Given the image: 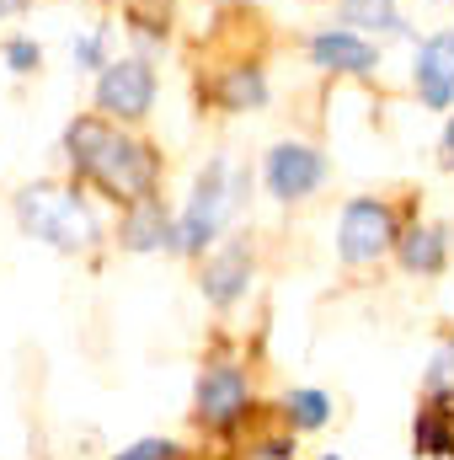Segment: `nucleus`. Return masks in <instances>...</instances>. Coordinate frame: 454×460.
Listing matches in <instances>:
<instances>
[{
  "label": "nucleus",
  "mask_w": 454,
  "mask_h": 460,
  "mask_svg": "<svg viewBox=\"0 0 454 460\" xmlns=\"http://www.w3.org/2000/svg\"><path fill=\"white\" fill-rule=\"evenodd\" d=\"M417 450L423 456H454V434L439 412H423L417 418Z\"/></svg>",
  "instance_id": "nucleus-16"
},
{
  "label": "nucleus",
  "mask_w": 454,
  "mask_h": 460,
  "mask_svg": "<svg viewBox=\"0 0 454 460\" xmlns=\"http://www.w3.org/2000/svg\"><path fill=\"white\" fill-rule=\"evenodd\" d=\"M310 54H316V65L321 70H342V75H369L374 70V43L369 38H358V32H347V27H332V32H321L316 43H310Z\"/></svg>",
  "instance_id": "nucleus-9"
},
{
  "label": "nucleus",
  "mask_w": 454,
  "mask_h": 460,
  "mask_svg": "<svg viewBox=\"0 0 454 460\" xmlns=\"http://www.w3.org/2000/svg\"><path fill=\"white\" fill-rule=\"evenodd\" d=\"M262 97H267V86H262V75H257V70H235L225 86H220V102L235 108V113H240V108H257Z\"/></svg>",
  "instance_id": "nucleus-14"
},
{
  "label": "nucleus",
  "mask_w": 454,
  "mask_h": 460,
  "mask_svg": "<svg viewBox=\"0 0 454 460\" xmlns=\"http://www.w3.org/2000/svg\"><path fill=\"white\" fill-rule=\"evenodd\" d=\"M417 92H423L428 108L454 102V32H433L417 49Z\"/></svg>",
  "instance_id": "nucleus-8"
},
{
  "label": "nucleus",
  "mask_w": 454,
  "mask_h": 460,
  "mask_svg": "<svg viewBox=\"0 0 454 460\" xmlns=\"http://www.w3.org/2000/svg\"><path fill=\"white\" fill-rule=\"evenodd\" d=\"M5 59H11V70H22V75H27V70H38V59H43V54H38V43L16 38V43L5 49Z\"/></svg>",
  "instance_id": "nucleus-19"
},
{
  "label": "nucleus",
  "mask_w": 454,
  "mask_h": 460,
  "mask_svg": "<svg viewBox=\"0 0 454 460\" xmlns=\"http://www.w3.org/2000/svg\"><path fill=\"white\" fill-rule=\"evenodd\" d=\"M155 102V75L150 65L139 59H118V65H102V81H97V108L113 118H144Z\"/></svg>",
  "instance_id": "nucleus-5"
},
{
  "label": "nucleus",
  "mask_w": 454,
  "mask_h": 460,
  "mask_svg": "<svg viewBox=\"0 0 454 460\" xmlns=\"http://www.w3.org/2000/svg\"><path fill=\"white\" fill-rule=\"evenodd\" d=\"M75 65H86V70H102V32H86V38H75Z\"/></svg>",
  "instance_id": "nucleus-18"
},
{
  "label": "nucleus",
  "mask_w": 454,
  "mask_h": 460,
  "mask_svg": "<svg viewBox=\"0 0 454 460\" xmlns=\"http://www.w3.org/2000/svg\"><path fill=\"white\" fill-rule=\"evenodd\" d=\"M171 241V220L155 199H134V209L123 215V246L128 252H155Z\"/></svg>",
  "instance_id": "nucleus-11"
},
{
  "label": "nucleus",
  "mask_w": 454,
  "mask_h": 460,
  "mask_svg": "<svg viewBox=\"0 0 454 460\" xmlns=\"http://www.w3.org/2000/svg\"><path fill=\"white\" fill-rule=\"evenodd\" d=\"M225 209H235V188H225V161H214V166L198 177L182 226H171V246H177V252H204V246L220 235Z\"/></svg>",
  "instance_id": "nucleus-3"
},
{
  "label": "nucleus",
  "mask_w": 454,
  "mask_h": 460,
  "mask_svg": "<svg viewBox=\"0 0 454 460\" xmlns=\"http://www.w3.org/2000/svg\"><path fill=\"white\" fill-rule=\"evenodd\" d=\"M16 220H22L27 235L48 241L59 252H92L97 246V215L70 188H48V182L43 188H27L16 199Z\"/></svg>",
  "instance_id": "nucleus-2"
},
{
  "label": "nucleus",
  "mask_w": 454,
  "mask_h": 460,
  "mask_svg": "<svg viewBox=\"0 0 454 460\" xmlns=\"http://www.w3.org/2000/svg\"><path fill=\"white\" fill-rule=\"evenodd\" d=\"M433 385H454V343L433 358Z\"/></svg>",
  "instance_id": "nucleus-20"
},
{
  "label": "nucleus",
  "mask_w": 454,
  "mask_h": 460,
  "mask_svg": "<svg viewBox=\"0 0 454 460\" xmlns=\"http://www.w3.org/2000/svg\"><path fill=\"white\" fill-rule=\"evenodd\" d=\"M65 155H70V166H75L81 177L102 182L113 199H144L150 182H155V161H150V150L134 145V139H123L118 128L97 123V118L70 123V134H65Z\"/></svg>",
  "instance_id": "nucleus-1"
},
{
  "label": "nucleus",
  "mask_w": 454,
  "mask_h": 460,
  "mask_svg": "<svg viewBox=\"0 0 454 460\" xmlns=\"http://www.w3.org/2000/svg\"><path fill=\"white\" fill-rule=\"evenodd\" d=\"M444 166H454V118H450V128H444Z\"/></svg>",
  "instance_id": "nucleus-21"
},
{
  "label": "nucleus",
  "mask_w": 454,
  "mask_h": 460,
  "mask_svg": "<svg viewBox=\"0 0 454 460\" xmlns=\"http://www.w3.org/2000/svg\"><path fill=\"white\" fill-rule=\"evenodd\" d=\"M289 418H294V429H321L332 418V402L321 391H294L289 396Z\"/></svg>",
  "instance_id": "nucleus-15"
},
{
  "label": "nucleus",
  "mask_w": 454,
  "mask_h": 460,
  "mask_svg": "<svg viewBox=\"0 0 454 460\" xmlns=\"http://www.w3.org/2000/svg\"><path fill=\"white\" fill-rule=\"evenodd\" d=\"M401 262H406L412 273H439V268H444V230L417 226L406 241H401Z\"/></svg>",
  "instance_id": "nucleus-12"
},
{
  "label": "nucleus",
  "mask_w": 454,
  "mask_h": 460,
  "mask_svg": "<svg viewBox=\"0 0 454 460\" xmlns=\"http://www.w3.org/2000/svg\"><path fill=\"white\" fill-rule=\"evenodd\" d=\"M327 460H337V456H327Z\"/></svg>",
  "instance_id": "nucleus-23"
},
{
  "label": "nucleus",
  "mask_w": 454,
  "mask_h": 460,
  "mask_svg": "<svg viewBox=\"0 0 454 460\" xmlns=\"http://www.w3.org/2000/svg\"><path fill=\"white\" fill-rule=\"evenodd\" d=\"M342 22L347 27H369V32H401L396 0H342Z\"/></svg>",
  "instance_id": "nucleus-13"
},
{
  "label": "nucleus",
  "mask_w": 454,
  "mask_h": 460,
  "mask_svg": "<svg viewBox=\"0 0 454 460\" xmlns=\"http://www.w3.org/2000/svg\"><path fill=\"white\" fill-rule=\"evenodd\" d=\"M321 177H327V161L310 145H273V155H267V188H273V199H284V204L310 199L321 188Z\"/></svg>",
  "instance_id": "nucleus-7"
},
{
  "label": "nucleus",
  "mask_w": 454,
  "mask_h": 460,
  "mask_svg": "<svg viewBox=\"0 0 454 460\" xmlns=\"http://www.w3.org/2000/svg\"><path fill=\"white\" fill-rule=\"evenodd\" d=\"M251 407V385L235 364H209L204 380H198V418L214 423V429H235Z\"/></svg>",
  "instance_id": "nucleus-6"
},
{
  "label": "nucleus",
  "mask_w": 454,
  "mask_h": 460,
  "mask_svg": "<svg viewBox=\"0 0 454 460\" xmlns=\"http://www.w3.org/2000/svg\"><path fill=\"white\" fill-rule=\"evenodd\" d=\"M246 284H251V257H246V246H225V252L209 262V273H204V295H209L214 305L240 300Z\"/></svg>",
  "instance_id": "nucleus-10"
},
{
  "label": "nucleus",
  "mask_w": 454,
  "mask_h": 460,
  "mask_svg": "<svg viewBox=\"0 0 454 460\" xmlns=\"http://www.w3.org/2000/svg\"><path fill=\"white\" fill-rule=\"evenodd\" d=\"M5 5H11V0H0V16H5Z\"/></svg>",
  "instance_id": "nucleus-22"
},
{
  "label": "nucleus",
  "mask_w": 454,
  "mask_h": 460,
  "mask_svg": "<svg viewBox=\"0 0 454 460\" xmlns=\"http://www.w3.org/2000/svg\"><path fill=\"white\" fill-rule=\"evenodd\" d=\"M390 241H396V220H390V209L380 199H353L342 209V230H337L342 262H353V268L374 262L380 252H390Z\"/></svg>",
  "instance_id": "nucleus-4"
},
{
  "label": "nucleus",
  "mask_w": 454,
  "mask_h": 460,
  "mask_svg": "<svg viewBox=\"0 0 454 460\" xmlns=\"http://www.w3.org/2000/svg\"><path fill=\"white\" fill-rule=\"evenodd\" d=\"M182 450L171 445V439H139V445H128L123 456H113V460H177Z\"/></svg>",
  "instance_id": "nucleus-17"
}]
</instances>
